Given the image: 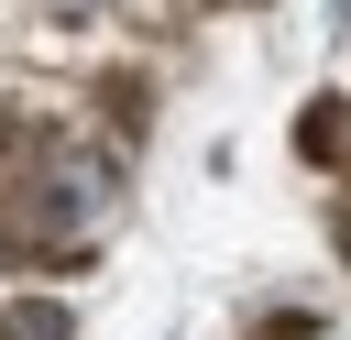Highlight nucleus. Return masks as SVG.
Wrapping results in <instances>:
<instances>
[{
    "label": "nucleus",
    "instance_id": "f03ea898",
    "mask_svg": "<svg viewBox=\"0 0 351 340\" xmlns=\"http://www.w3.org/2000/svg\"><path fill=\"white\" fill-rule=\"evenodd\" d=\"M0 340H66V307H11Z\"/></svg>",
    "mask_w": 351,
    "mask_h": 340
},
{
    "label": "nucleus",
    "instance_id": "f257e3e1",
    "mask_svg": "<svg viewBox=\"0 0 351 340\" xmlns=\"http://www.w3.org/2000/svg\"><path fill=\"white\" fill-rule=\"evenodd\" d=\"M99 186H110V175H99L88 154H77V165H55V175H44L33 197H22V230H33V241H66V230H77L88 208H99Z\"/></svg>",
    "mask_w": 351,
    "mask_h": 340
}]
</instances>
